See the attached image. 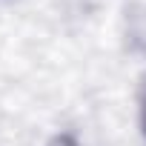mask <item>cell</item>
Wrapping results in <instances>:
<instances>
[{
  "instance_id": "1",
  "label": "cell",
  "mask_w": 146,
  "mask_h": 146,
  "mask_svg": "<svg viewBox=\"0 0 146 146\" xmlns=\"http://www.w3.org/2000/svg\"><path fill=\"white\" fill-rule=\"evenodd\" d=\"M46 146H80V140L72 135V132H57V135H54Z\"/></svg>"
},
{
  "instance_id": "2",
  "label": "cell",
  "mask_w": 146,
  "mask_h": 146,
  "mask_svg": "<svg viewBox=\"0 0 146 146\" xmlns=\"http://www.w3.org/2000/svg\"><path fill=\"white\" fill-rule=\"evenodd\" d=\"M140 129H143V137H146V80H143V89H140Z\"/></svg>"
}]
</instances>
